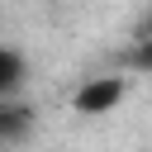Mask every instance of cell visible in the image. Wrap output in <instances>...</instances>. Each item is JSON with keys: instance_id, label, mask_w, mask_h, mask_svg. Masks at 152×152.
I'll return each mask as SVG.
<instances>
[{"instance_id": "cell-1", "label": "cell", "mask_w": 152, "mask_h": 152, "mask_svg": "<svg viewBox=\"0 0 152 152\" xmlns=\"http://www.w3.org/2000/svg\"><path fill=\"white\" fill-rule=\"evenodd\" d=\"M124 100V76H95L76 90V109L81 114H104Z\"/></svg>"}, {"instance_id": "cell-2", "label": "cell", "mask_w": 152, "mask_h": 152, "mask_svg": "<svg viewBox=\"0 0 152 152\" xmlns=\"http://www.w3.org/2000/svg\"><path fill=\"white\" fill-rule=\"evenodd\" d=\"M24 86V57L14 48H0V100H10Z\"/></svg>"}, {"instance_id": "cell-3", "label": "cell", "mask_w": 152, "mask_h": 152, "mask_svg": "<svg viewBox=\"0 0 152 152\" xmlns=\"http://www.w3.org/2000/svg\"><path fill=\"white\" fill-rule=\"evenodd\" d=\"M147 38H152V14H147Z\"/></svg>"}]
</instances>
